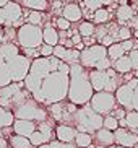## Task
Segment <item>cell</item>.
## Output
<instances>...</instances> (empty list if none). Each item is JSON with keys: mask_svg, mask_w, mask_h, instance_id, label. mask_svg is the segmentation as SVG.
<instances>
[{"mask_svg": "<svg viewBox=\"0 0 138 148\" xmlns=\"http://www.w3.org/2000/svg\"><path fill=\"white\" fill-rule=\"evenodd\" d=\"M70 85V65L60 62L59 70H54L41 82L39 90L33 95L36 101L42 106H51L55 103L67 101Z\"/></svg>", "mask_w": 138, "mask_h": 148, "instance_id": "cell-1", "label": "cell"}, {"mask_svg": "<svg viewBox=\"0 0 138 148\" xmlns=\"http://www.w3.org/2000/svg\"><path fill=\"white\" fill-rule=\"evenodd\" d=\"M94 90L89 82V72L81 64L70 65V85L67 101L75 106H85L91 101Z\"/></svg>", "mask_w": 138, "mask_h": 148, "instance_id": "cell-2", "label": "cell"}, {"mask_svg": "<svg viewBox=\"0 0 138 148\" xmlns=\"http://www.w3.org/2000/svg\"><path fill=\"white\" fill-rule=\"evenodd\" d=\"M102 122H104V117L96 112L88 103L85 106H78L77 112L73 114V119H72V125L78 132L94 135L99 129H102Z\"/></svg>", "mask_w": 138, "mask_h": 148, "instance_id": "cell-3", "label": "cell"}, {"mask_svg": "<svg viewBox=\"0 0 138 148\" xmlns=\"http://www.w3.org/2000/svg\"><path fill=\"white\" fill-rule=\"evenodd\" d=\"M80 64L86 70H107L112 69V60L107 56V47L102 44H93L80 52Z\"/></svg>", "mask_w": 138, "mask_h": 148, "instance_id": "cell-4", "label": "cell"}, {"mask_svg": "<svg viewBox=\"0 0 138 148\" xmlns=\"http://www.w3.org/2000/svg\"><path fill=\"white\" fill-rule=\"evenodd\" d=\"M89 82L94 93L99 91H107V93H115L117 88L120 86L124 78L120 73H117L114 69L107 70H89Z\"/></svg>", "mask_w": 138, "mask_h": 148, "instance_id": "cell-5", "label": "cell"}, {"mask_svg": "<svg viewBox=\"0 0 138 148\" xmlns=\"http://www.w3.org/2000/svg\"><path fill=\"white\" fill-rule=\"evenodd\" d=\"M12 112H13V116H15V119L31 121V122H36V124L51 119L47 108L42 106V104H39L34 98H28L26 101H23L21 104H18Z\"/></svg>", "mask_w": 138, "mask_h": 148, "instance_id": "cell-6", "label": "cell"}, {"mask_svg": "<svg viewBox=\"0 0 138 148\" xmlns=\"http://www.w3.org/2000/svg\"><path fill=\"white\" fill-rule=\"evenodd\" d=\"M16 41L23 49H39L44 44L42 28L25 23L16 31Z\"/></svg>", "mask_w": 138, "mask_h": 148, "instance_id": "cell-7", "label": "cell"}, {"mask_svg": "<svg viewBox=\"0 0 138 148\" xmlns=\"http://www.w3.org/2000/svg\"><path fill=\"white\" fill-rule=\"evenodd\" d=\"M5 62H7V67H8L12 82L13 83L25 82V78L28 77V73H29L31 62H33L29 57H26L25 54H18V56H15L13 59L5 60Z\"/></svg>", "mask_w": 138, "mask_h": 148, "instance_id": "cell-8", "label": "cell"}, {"mask_svg": "<svg viewBox=\"0 0 138 148\" xmlns=\"http://www.w3.org/2000/svg\"><path fill=\"white\" fill-rule=\"evenodd\" d=\"M89 106L94 109L98 114L101 116H111L112 111L117 108V99H115V95L114 93H107V91H99V93H94L93 98L89 101Z\"/></svg>", "mask_w": 138, "mask_h": 148, "instance_id": "cell-9", "label": "cell"}, {"mask_svg": "<svg viewBox=\"0 0 138 148\" xmlns=\"http://www.w3.org/2000/svg\"><path fill=\"white\" fill-rule=\"evenodd\" d=\"M55 138V125H54V121L47 119L44 122H39L36 132L29 137V142L33 147H41V145L51 143L52 140Z\"/></svg>", "mask_w": 138, "mask_h": 148, "instance_id": "cell-10", "label": "cell"}, {"mask_svg": "<svg viewBox=\"0 0 138 148\" xmlns=\"http://www.w3.org/2000/svg\"><path fill=\"white\" fill-rule=\"evenodd\" d=\"M138 83V78H132L130 82L122 83L114 93L117 99V104L122 106L125 111H133V95H135V86Z\"/></svg>", "mask_w": 138, "mask_h": 148, "instance_id": "cell-11", "label": "cell"}, {"mask_svg": "<svg viewBox=\"0 0 138 148\" xmlns=\"http://www.w3.org/2000/svg\"><path fill=\"white\" fill-rule=\"evenodd\" d=\"M2 12H3V18H5V26H18L20 25L21 16H23V10L20 3L8 2L2 8Z\"/></svg>", "mask_w": 138, "mask_h": 148, "instance_id": "cell-12", "label": "cell"}, {"mask_svg": "<svg viewBox=\"0 0 138 148\" xmlns=\"http://www.w3.org/2000/svg\"><path fill=\"white\" fill-rule=\"evenodd\" d=\"M114 140H115V145H119V147L135 148V145L138 143V135L133 134V132H130L128 129L119 127L114 132Z\"/></svg>", "mask_w": 138, "mask_h": 148, "instance_id": "cell-13", "label": "cell"}, {"mask_svg": "<svg viewBox=\"0 0 138 148\" xmlns=\"http://www.w3.org/2000/svg\"><path fill=\"white\" fill-rule=\"evenodd\" d=\"M77 134L78 130L73 125H68V124H57L55 125V140H59L62 143H73Z\"/></svg>", "mask_w": 138, "mask_h": 148, "instance_id": "cell-14", "label": "cell"}, {"mask_svg": "<svg viewBox=\"0 0 138 148\" xmlns=\"http://www.w3.org/2000/svg\"><path fill=\"white\" fill-rule=\"evenodd\" d=\"M25 88V83H10L8 86H3L0 88V106L5 109H8L10 106V101L13 99V96L16 95L20 90Z\"/></svg>", "mask_w": 138, "mask_h": 148, "instance_id": "cell-15", "label": "cell"}, {"mask_svg": "<svg viewBox=\"0 0 138 148\" xmlns=\"http://www.w3.org/2000/svg\"><path fill=\"white\" fill-rule=\"evenodd\" d=\"M36 129H38V124H36V122L23 121V119H15V122H13V125H12L13 134L26 137V138H29L31 135L36 132Z\"/></svg>", "mask_w": 138, "mask_h": 148, "instance_id": "cell-16", "label": "cell"}, {"mask_svg": "<svg viewBox=\"0 0 138 148\" xmlns=\"http://www.w3.org/2000/svg\"><path fill=\"white\" fill-rule=\"evenodd\" d=\"M93 143L101 145V147H104V148L115 145V140H114V132L107 130V129H104V127H102V129H99V130L93 135Z\"/></svg>", "mask_w": 138, "mask_h": 148, "instance_id": "cell-17", "label": "cell"}, {"mask_svg": "<svg viewBox=\"0 0 138 148\" xmlns=\"http://www.w3.org/2000/svg\"><path fill=\"white\" fill-rule=\"evenodd\" d=\"M62 16H64L65 20H68L70 23H77L83 18V10H81V7L77 5V3H67V5H64V8H62Z\"/></svg>", "mask_w": 138, "mask_h": 148, "instance_id": "cell-18", "label": "cell"}, {"mask_svg": "<svg viewBox=\"0 0 138 148\" xmlns=\"http://www.w3.org/2000/svg\"><path fill=\"white\" fill-rule=\"evenodd\" d=\"M112 69L120 75H127V73H130V72H133L132 60H130L128 54H125V56H122L120 59H117L115 62H112Z\"/></svg>", "mask_w": 138, "mask_h": 148, "instance_id": "cell-19", "label": "cell"}, {"mask_svg": "<svg viewBox=\"0 0 138 148\" xmlns=\"http://www.w3.org/2000/svg\"><path fill=\"white\" fill-rule=\"evenodd\" d=\"M133 16H135L133 8H132L130 5L124 3V5H120V7L117 8V21L120 23L122 26H127V25H128V21Z\"/></svg>", "mask_w": 138, "mask_h": 148, "instance_id": "cell-20", "label": "cell"}, {"mask_svg": "<svg viewBox=\"0 0 138 148\" xmlns=\"http://www.w3.org/2000/svg\"><path fill=\"white\" fill-rule=\"evenodd\" d=\"M42 39H44V44H49L52 47H55L60 38H59V31L55 29L54 26L47 25L46 28H42Z\"/></svg>", "mask_w": 138, "mask_h": 148, "instance_id": "cell-21", "label": "cell"}, {"mask_svg": "<svg viewBox=\"0 0 138 148\" xmlns=\"http://www.w3.org/2000/svg\"><path fill=\"white\" fill-rule=\"evenodd\" d=\"M18 54H21V52H20L16 44L10 42V41H3V42L0 44V56L3 57L5 60H10V59H13Z\"/></svg>", "mask_w": 138, "mask_h": 148, "instance_id": "cell-22", "label": "cell"}, {"mask_svg": "<svg viewBox=\"0 0 138 148\" xmlns=\"http://www.w3.org/2000/svg\"><path fill=\"white\" fill-rule=\"evenodd\" d=\"M8 145H10V148H34L31 145L29 138L21 137V135H16V134H13L8 137Z\"/></svg>", "mask_w": 138, "mask_h": 148, "instance_id": "cell-23", "label": "cell"}, {"mask_svg": "<svg viewBox=\"0 0 138 148\" xmlns=\"http://www.w3.org/2000/svg\"><path fill=\"white\" fill-rule=\"evenodd\" d=\"M13 122H15V116H13V112L0 106V130L10 129V127L13 125Z\"/></svg>", "mask_w": 138, "mask_h": 148, "instance_id": "cell-24", "label": "cell"}, {"mask_svg": "<svg viewBox=\"0 0 138 148\" xmlns=\"http://www.w3.org/2000/svg\"><path fill=\"white\" fill-rule=\"evenodd\" d=\"M20 2H21V7L29 8L31 12H44L49 7L47 0H20Z\"/></svg>", "mask_w": 138, "mask_h": 148, "instance_id": "cell-25", "label": "cell"}, {"mask_svg": "<svg viewBox=\"0 0 138 148\" xmlns=\"http://www.w3.org/2000/svg\"><path fill=\"white\" fill-rule=\"evenodd\" d=\"M124 121H125V129L138 135V111H127Z\"/></svg>", "mask_w": 138, "mask_h": 148, "instance_id": "cell-26", "label": "cell"}, {"mask_svg": "<svg viewBox=\"0 0 138 148\" xmlns=\"http://www.w3.org/2000/svg\"><path fill=\"white\" fill-rule=\"evenodd\" d=\"M12 82V77H10V72H8V67H7V62L2 56H0V88L3 86H8Z\"/></svg>", "mask_w": 138, "mask_h": 148, "instance_id": "cell-27", "label": "cell"}, {"mask_svg": "<svg viewBox=\"0 0 138 148\" xmlns=\"http://www.w3.org/2000/svg\"><path fill=\"white\" fill-rule=\"evenodd\" d=\"M125 51H124V47H122V42H114L112 46H109L107 47V56L109 59L112 62H115L117 59H120L122 56H125Z\"/></svg>", "mask_w": 138, "mask_h": 148, "instance_id": "cell-28", "label": "cell"}, {"mask_svg": "<svg viewBox=\"0 0 138 148\" xmlns=\"http://www.w3.org/2000/svg\"><path fill=\"white\" fill-rule=\"evenodd\" d=\"M78 33L81 38H93L96 33V26L94 23L91 21H81L80 23V26H78Z\"/></svg>", "mask_w": 138, "mask_h": 148, "instance_id": "cell-29", "label": "cell"}, {"mask_svg": "<svg viewBox=\"0 0 138 148\" xmlns=\"http://www.w3.org/2000/svg\"><path fill=\"white\" fill-rule=\"evenodd\" d=\"M73 143L77 145L78 148H88L91 143H93V135L85 134V132H78Z\"/></svg>", "mask_w": 138, "mask_h": 148, "instance_id": "cell-30", "label": "cell"}, {"mask_svg": "<svg viewBox=\"0 0 138 148\" xmlns=\"http://www.w3.org/2000/svg\"><path fill=\"white\" fill-rule=\"evenodd\" d=\"M109 3H112V0H83V5L89 12H93V13H94L96 10L102 8V5H109Z\"/></svg>", "mask_w": 138, "mask_h": 148, "instance_id": "cell-31", "label": "cell"}, {"mask_svg": "<svg viewBox=\"0 0 138 148\" xmlns=\"http://www.w3.org/2000/svg\"><path fill=\"white\" fill-rule=\"evenodd\" d=\"M93 20H94V23H98V25H106V23L111 20V13H109V10H106V8H99L93 13Z\"/></svg>", "mask_w": 138, "mask_h": 148, "instance_id": "cell-32", "label": "cell"}, {"mask_svg": "<svg viewBox=\"0 0 138 148\" xmlns=\"http://www.w3.org/2000/svg\"><path fill=\"white\" fill-rule=\"evenodd\" d=\"M102 127L107 129V130H111V132H115L117 129H119V121H117L114 116H104Z\"/></svg>", "mask_w": 138, "mask_h": 148, "instance_id": "cell-33", "label": "cell"}, {"mask_svg": "<svg viewBox=\"0 0 138 148\" xmlns=\"http://www.w3.org/2000/svg\"><path fill=\"white\" fill-rule=\"evenodd\" d=\"M132 36H133V33H132V29H130L128 26H120L119 31H117V41H119V42L132 39Z\"/></svg>", "mask_w": 138, "mask_h": 148, "instance_id": "cell-34", "label": "cell"}, {"mask_svg": "<svg viewBox=\"0 0 138 148\" xmlns=\"http://www.w3.org/2000/svg\"><path fill=\"white\" fill-rule=\"evenodd\" d=\"M38 148H78L75 143H62L59 140H52L51 143H46V145H41Z\"/></svg>", "mask_w": 138, "mask_h": 148, "instance_id": "cell-35", "label": "cell"}, {"mask_svg": "<svg viewBox=\"0 0 138 148\" xmlns=\"http://www.w3.org/2000/svg\"><path fill=\"white\" fill-rule=\"evenodd\" d=\"M28 23L29 25H36V26H41V23H42V12H31L28 15Z\"/></svg>", "mask_w": 138, "mask_h": 148, "instance_id": "cell-36", "label": "cell"}, {"mask_svg": "<svg viewBox=\"0 0 138 148\" xmlns=\"http://www.w3.org/2000/svg\"><path fill=\"white\" fill-rule=\"evenodd\" d=\"M55 25H57V28H59L60 31H68L70 26H72V23H70L68 20H65L64 16H59V18H57Z\"/></svg>", "mask_w": 138, "mask_h": 148, "instance_id": "cell-37", "label": "cell"}, {"mask_svg": "<svg viewBox=\"0 0 138 148\" xmlns=\"http://www.w3.org/2000/svg\"><path fill=\"white\" fill-rule=\"evenodd\" d=\"M39 54H41V57H51L54 56V47L49 46V44H42L39 47Z\"/></svg>", "mask_w": 138, "mask_h": 148, "instance_id": "cell-38", "label": "cell"}, {"mask_svg": "<svg viewBox=\"0 0 138 148\" xmlns=\"http://www.w3.org/2000/svg\"><path fill=\"white\" fill-rule=\"evenodd\" d=\"M125 114H127L125 109L122 108V106H117V108L112 111V114H111V116H114L117 121H122V119H125Z\"/></svg>", "mask_w": 138, "mask_h": 148, "instance_id": "cell-39", "label": "cell"}, {"mask_svg": "<svg viewBox=\"0 0 138 148\" xmlns=\"http://www.w3.org/2000/svg\"><path fill=\"white\" fill-rule=\"evenodd\" d=\"M128 57H130V60H132V67H133V70H137L138 69V49L130 51Z\"/></svg>", "mask_w": 138, "mask_h": 148, "instance_id": "cell-40", "label": "cell"}, {"mask_svg": "<svg viewBox=\"0 0 138 148\" xmlns=\"http://www.w3.org/2000/svg\"><path fill=\"white\" fill-rule=\"evenodd\" d=\"M133 111H138V83L135 86V95H133Z\"/></svg>", "mask_w": 138, "mask_h": 148, "instance_id": "cell-41", "label": "cell"}, {"mask_svg": "<svg viewBox=\"0 0 138 148\" xmlns=\"http://www.w3.org/2000/svg\"><path fill=\"white\" fill-rule=\"evenodd\" d=\"M0 148H8V140L5 137H0Z\"/></svg>", "mask_w": 138, "mask_h": 148, "instance_id": "cell-42", "label": "cell"}, {"mask_svg": "<svg viewBox=\"0 0 138 148\" xmlns=\"http://www.w3.org/2000/svg\"><path fill=\"white\" fill-rule=\"evenodd\" d=\"M3 42V28H2V25H0V44Z\"/></svg>", "mask_w": 138, "mask_h": 148, "instance_id": "cell-43", "label": "cell"}, {"mask_svg": "<svg viewBox=\"0 0 138 148\" xmlns=\"http://www.w3.org/2000/svg\"><path fill=\"white\" fill-rule=\"evenodd\" d=\"M8 2H10V0H0V8H3V7L8 3Z\"/></svg>", "mask_w": 138, "mask_h": 148, "instance_id": "cell-44", "label": "cell"}, {"mask_svg": "<svg viewBox=\"0 0 138 148\" xmlns=\"http://www.w3.org/2000/svg\"><path fill=\"white\" fill-rule=\"evenodd\" d=\"M88 148H104V147H101V145H96V143H91Z\"/></svg>", "mask_w": 138, "mask_h": 148, "instance_id": "cell-45", "label": "cell"}, {"mask_svg": "<svg viewBox=\"0 0 138 148\" xmlns=\"http://www.w3.org/2000/svg\"><path fill=\"white\" fill-rule=\"evenodd\" d=\"M133 77H135V78H138V69L133 70Z\"/></svg>", "mask_w": 138, "mask_h": 148, "instance_id": "cell-46", "label": "cell"}, {"mask_svg": "<svg viewBox=\"0 0 138 148\" xmlns=\"http://www.w3.org/2000/svg\"><path fill=\"white\" fill-rule=\"evenodd\" d=\"M107 148H125V147H119V145H112V147H107Z\"/></svg>", "mask_w": 138, "mask_h": 148, "instance_id": "cell-47", "label": "cell"}, {"mask_svg": "<svg viewBox=\"0 0 138 148\" xmlns=\"http://www.w3.org/2000/svg\"><path fill=\"white\" fill-rule=\"evenodd\" d=\"M133 36H135V38H137V39H138V29H135V33H133Z\"/></svg>", "mask_w": 138, "mask_h": 148, "instance_id": "cell-48", "label": "cell"}, {"mask_svg": "<svg viewBox=\"0 0 138 148\" xmlns=\"http://www.w3.org/2000/svg\"><path fill=\"white\" fill-rule=\"evenodd\" d=\"M135 148H138V143H137V145H135Z\"/></svg>", "mask_w": 138, "mask_h": 148, "instance_id": "cell-49", "label": "cell"}]
</instances>
